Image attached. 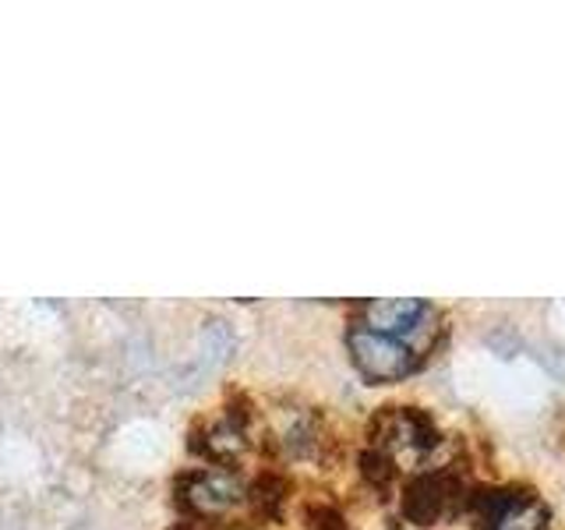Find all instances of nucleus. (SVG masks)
<instances>
[{"instance_id":"nucleus-8","label":"nucleus","mask_w":565,"mask_h":530,"mask_svg":"<svg viewBox=\"0 0 565 530\" xmlns=\"http://www.w3.org/2000/svg\"><path fill=\"white\" fill-rule=\"evenodd\" d=\"M305 517H308V527H315V530H347L343 512L332 506H308Z\"/></svg>"},{"instance_id":"nucleus-4","label":"nucleus","mask_w":565,"mask_h":530,"mask_svg":"<svg viewBox=\"0 0 565 530\" xmlns=\"http://www.w3.org/2000/svg\"><path fill=\"white\" fill-rule=\"evenodd\" d=\"M431 305L424 300H411V297H399V300H371L364 305V326L375 329L382 336H396V340H411L414 329L420 326V318L428 315Z\"/></svg>"},{"instance_id":"nucleus-6","label":"nucleus","mask_w":565,"mask_h":530,"mask_svg":"<svg viewBox=\"0 0 565 530\" xmlns=\"http://www.w3.org/2000/svg\"><path fill=\"white\" fill-rule=\"evenodd\" d=\"M361 477L371 485V488H379V491H385L388 485H393V477H396V464H393V456H388L382 446H367L364 453H361Z\"/></svg>"},{"instance_id":"nucleus-2","label":"nucleus","mask_w":565,"mask_h":530,"mask_svg":"<svg viewBox=\"0 0 565 530\" xmlns=\"http://www.w3.org/2000/svg\"><path fill=\"white\" fill-rule=\"evenodd\" d=\"M177 495L194 517H220L247 499V488L230 470H188L177 477Z\"/></svg>"},{"instance_id":"nucleus-1","label":"nucleus","mask_w":565,"mask_h":530,"mask_svg":"<svg viewBox=\"0 0 565 530\" xmlns=\"http://www.w3.org/2000/svg\"><path fill=\"white\" fill-rule=\"evenodd\" d=\"M347 347H350L353 364H358V371L367 382H399L420 368L411 347L403 340H396V336H382L367 326H353L347 332Z\"/></svg>"},{"instance_id":"nucleus-7","label":"nucleus","mask_w":565,"mask_h":530,"mask_svg":"<svg viewBox=\"0 0 565 530\" xmlns=\"http://www.w3.org/2000/svg\"><path fill=\"white\" fill-rule=\"evenodd\" d=\"M287 481H282L279 474H262L258 481H255V488H252V495H255V502L265 509V512H279V506H282V499H287Z\"/></svg>"},{"instance_id":"nucleus-5","label":"nucleus","mask_w":565,"mask_h":530,"mask_svg":"<svg viewBox=\"0 0 565 530\" xmlns=\"http://www.w3.org/2000/svg\"><path fill=\"white\" fill-rule=\"evenodd\" d=\"M484 530H547V506L537 495H526L516 506H509L499 520H488Z\"/></svg>"},{"instance_id":"nucleus-3","label":"nucleus","mask_w":565,"mask_h":530,"mask_svg":"<svg viewBox=\"0 0 565 530\" xmlns=\"http://www.w3.org/2000/svg\"><path fill=\"white\" fill-rule=\"evenodd\" d=\"M459 495H463V485L456 481L452 470H428V474H417L414 481H406L399 506H403V517L414 527H431Z\"/></svg>"}]
</instances>
